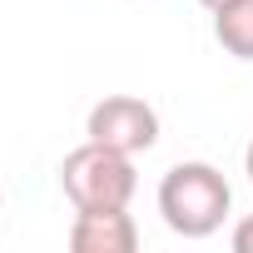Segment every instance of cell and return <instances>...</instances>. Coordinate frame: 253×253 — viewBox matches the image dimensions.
Returning a JSON list of instances; mask_svg holds the SVG:
<instances>
[{"mask_svg":"<svg viewBox=\"0 0 253 253\" xmlns=\"http://www.w3.org/2000/svg\"><path fill=\"white\" fill-rule=\"evenodd\" d=\"M228 209H233V189L204 159H184V164H174L159 179V213H164L169 233H179V238H209V233H218L223 218H228Z\"/></svg>","mask_w":253,"mask_h":253,"instance_id":"6da1fadb","label":"cell"},{"mask_svg":"<svg viewBox=\"0 0 253 253\" xmlns=\"http://www.w3.org/2000/svg\"><path fill=\"white\" fill-rule=\"evenodd\" d=\"M60 189L65 199L80 209H129L139 174H134V154H119L109 144L84 139L80 149H70L60 159Z\"/></svg>","mask_w":253,"mask_h":253,"instance_id":"7a4b0ae2","label":"cell"},{"mask_svg":"<svg viewBox=\"0 0 253 253\" xmlns=\"http://www.w3.org/2000/svg\"><path fill=\"white\" fill-rule=\"evenodd\" d=\"M84 139L119 154H149L159 144V109L139 94H104L84 119Z\"/></svg>","mask_w":253,"mask_h":253,"instance_id":"3957f363","label":"cell"},{"mask_svg":"<svg viewBox=\"0 0 253 253\" xmlns=\"http://www.w3.org/2000/svg\"><path fill=\"white\" fill-rule=\"evenodd\" d=\"M70 248L75 253H134L139 223L129 218V209H80L70 223Z\"/></svg>","mask_w":253,"mask_h":253,"instance_id":"277c9868","label":"cell"},{"mask_svg":"<svg viewBox=\"0 0 253 253\" xmlns=\"http://www.w3.org/2000/svg\"><path fill=\"white\" fill-rule=\"evenodd\" d=\"M213 40L233 60H253V0H228L213 10Z\"/></svg>","mask_w":253,"mask_h":253,"instance_id":"5b68a950","label":"cell"},{"mask_svg":"<svg viewBox=\"0 0 253 253\" xmlns=\"http://www.w3.org/2000/svg\"><path fill=\"white\" fill-rule=\"evenodd\" d=\"M228 243H233V253H253V213L233 223V238Z\"/></svg>","mask_w":253,"mask_h":253,"instance_id":"8992f818","label":"cell"},{"mask_svg":"<svg viewBox=\"0 0 253 253\" xmlns=\"http://www.w3.org/2000/svg\"><path fill=\"white\" fill-rule=\"evenodd\" d=\"M243 174H248V184H253V139H248V149H243Z\"/></svg>","mask_w":253,"mask_h":253,"instance_id":"52a82bcc","label":"cell"},{"mask_svg":"<svg viewBox=\"0 0 253 253\" xmlns=\"http://www.w3.org/2000/svg\"><path fill=\"white\" fill-rule=\"evenodd\" d=\"M199 5H204V10H218V5H228V0H199Z\"/></svg>","mask_w":253,"mask_h":253,"instance_id":"ba28073f","label":"cell"}]
</instances>
